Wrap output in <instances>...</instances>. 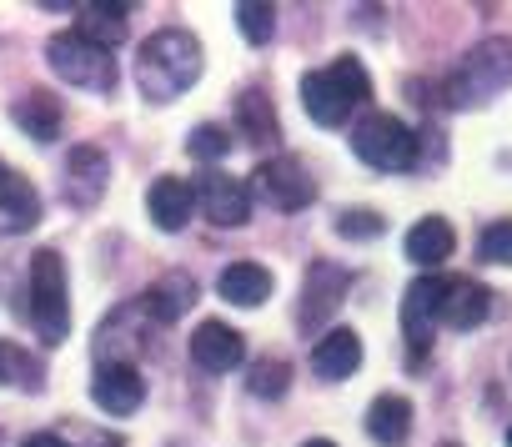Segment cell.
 Masks as SVG:
<instances>
[{
  "label": "cell",
  "mask_w": 512,
  "mask_h": 447,
  "mask_svg": "<svg viewBox=\"0 0 512 447\" xmlns=\"http://www.w3.org/2000/svg\"><path fill=\"white\" fill-rule=\"evenodd\" d=\"M201 81V41L181 26H166L156 36H146V46L136 51V86L146 101L166 106L181 91H191Z\"/></svg>",
  "instance_id": "6da1fadb"
},
{
  "label": "cell",
  "mask_w": 512,
  "mask_h": 447,
  "mask_svg": "<svg viewBox=\"0 0 512 447\" xmlns=\"http://www.w3.org/2000/svg\"><path fill=\"white\" fill-rule=\"evenodd\" d=\"M367 96H372V76L357 56H337L332 66L302 76V106L317 126H347V116L367 106Z\"/></svg>",
  "instance_id": "7a4b0ae2"
},
{
  "label": "cell",
  "mask_w": 512,
  "mask_h": 447,
  "mask_svg": "<svg viewBox=\"0 0 512 447\" xmlns=\"http://www.w3.org/2000/svg\"><path fill=\"white\" fill-rule=\"evenodd\" d=\"M507 86H512V41L492 36V41L472 46V51H467V61L442 81V106L467 111V106L492 101V96H497V91H507Z\"/></svg>",
  "instance_id": "3957f363"
},
{
  "label": "cell",
  "mask_w": 512,
  "mask_h": 447,
  "mask_svg": "<svg viewBox=\"0 0 512 447\" xmlns=\"http://www.w3.org/2000/svg\"><path fill=\"white\" fill-rule=\"evenodd\" d=\"M31 322L46 347H61L71 332V297H66V262L61 252H36L31 257Z\"/></svg>",
  "instance_id": "277c9868"
},
{
  "label": "cell",
  "mask_w": 512,
  "mask_h": 447,
  "mask_svg": "<svg viewBox=\"0 0 512 447\" xmlns=\"http://www.w3.org/2000/svg\"><path fill=\"white\" fill-rule=\"evenodd\" d=\"M352 151L372 171H412L417 166V131L387 111H372L352 126Z\"/></svg>",
  "instance_id": "5b68a950"
},
{
  "label": "cell",
  "mask_w": 512,
  "mask_h": 447,
  "mask_svg": "<svg viewBox=\"0 0 512 447\" xmlns=\"http://www.w3.org/2000/svg\"><path fill=\"white\" fill-rule=\"evenodd\" d=\"M46 66L66 81V86H81V91H111L116 86V56L111 51H101V46H91V41H81L76 31H66V36H51L46 41Z\"/></svg>",
  "instance_id": "8992f818"
},
{
  "label": "cell",
  "mask_w": 512,
  "mask_h": 447,
  "mask_svg": "<svg viewBox=\"0 0 512 447\" xmlns=\"http://www.w3.org/2000/svg\"><path fill=\"white\" fill-rule=\"evenodd\" d=\"M251 191L262 196L272 211L297 216V211H307V201L317 196V181H312V171H307L297 156H267L262 166L251 171Z\"/></svg>",
  "instance_id": "52a82bcc"
},
{
  "label": "cell",
  "mask_w": 512,
  "mask_h": 447,
  "mask_svg": "<svg viewBox=\"0 0 512 447\" xmlns=\"http://www.w3.org/2000/svg\"><path fill=\"white\" fill-rule=\"evenodd\" d=\"M442 292H447V277H417L407 292H402V337H407V362L417 367L427 352H432V327H437V312H442Z\"/></svg>",
  "instance_id": "ba28073f"
},
{
  "label": "cell",
  "mask_w": 512,
  "mask_h": 447,
  "mask_svg": "<svg viewBox=\"0 0 512 447\" xmlns=\"http://www.w3.org/2000/svg\"><path fill=\"white\" fill-rule=\"evenodd\" d=\"M191 196H196V211L211 227H246L251 221V186L226 176V171H201Z\"/></svg>",
  "instance_id": "9c48e42d"
},
{
  "label": "cell",
  "mask_w": 512,
  "mask_h": 447,
  "mask_svg": "<svg viewBox=\"0 0 512 447\" xmlns=\"http://www.w3.org/2000/svg\"><path fill=\"white\" fill-rule=\"evenodd\" d=\"M106 181H111V161L101 146H76L66 156V171H61V196L81 211H91L101 196H106Z\"/></svg>",
  "instance_id": "30bf717a"
},
{
  "label": "cell",
  "mask_w": 512,
  "mask_h": 447,
  "mask_svg": "<svg viewBox=\"0 0 512 447\" xmlns=\"http://www.w3.org/2000/svg\"><path fill=\"white\" fill-rule=\"evenodd\" d=\"M91 402L106 417H131L146 402V382H141V372L131 362H101L96 377H91Z\"/></svg>",
  "instance_id": "8fae6325"
},
{
  "label": "cell",
  "mask_w": 512,
  "mask_h": 447,
  "mask_svg": "<svg viewBox=\"0 0 512 447\" xmlns=\"http://www.w3.org/2000/svg\"><path fill=\"white\" fill-rule=\"evenodd\" d=\"M347 272L342 267H332V262H312L307 267V282H302V327L307 332H317V327H327L332 322V312L342 307V297H347Z\"/></svg>",
  "instance_id": "7c38bea8"
},
{
  "label": "cell",
  "mask_w": 512,
  "mask_h": 447,
  "mask_svg": "<svg viewBox=\"0 0 512 447\" xmlns=\"http://www.w3.org/2000/svg\"><path fill=\"white\" fill-rule=\"evenodd\" d=\"M41 221V191L21 176L0 166V237H21Z\"/></svg>",
  "instance_id": "4fadbf2b"
},
{
  "label": "cell",
  "mask_w": 512,
  "mask_h": 447,
  "mask_svg": "<svg viewBox=\"0 0 512 447\" xmlns=\"http://www.w3.org/2000/svg\"><path fill=\"white\" fill-rule=\"evenodd\" d=\"M241 357H246V342H241L236 327H226V322H201V327L191 332V362H196L201 372H236Z\"/></svg>",
  "instance_id": "5bb4252c"
},
{
  "label": "cell",
  "mask_w": 512,
  "mask_h": 447,
  "mask_svg": "<svg viewBox=\"0 0 512 447\" xmlns=\"http://www.w3.org/2000/svg\"><path fill=\"white\" fill-rule=\"evenodd\" d=\"M487 312H492V292H487L482 282L447 277L442 312H437V322H442V327H452V332H472V327H482V322H487Z\"/></svg>",
  "instance_id": "9a60e30c"
},
{
  "label": "cell",
  "mask_w": 512,
  "mask_h": 447,
  "mask_svg": "<svg viewBox=\"0 0 512 447\" xmlns=\"http://www.w3.org/2000/svg\"><path fill=\"white\" fill-rule=\"evenodd\" d=\"M236 131L256 146V151H267L282 141V121H277V106L267 91H256V86H241L236 91Z\"/></svg>",
  "instance_id": "2e32d148"
},
{
  "label": "cell",
  "mask_w": 512,
  "mask_h": 447,
  "mask_svg": "<svg viewBox=\"0 0 512 447\" xmlns=\"http://www.w3.org/2000/svg\"><path fill=\"white\" fill-rule=\"evenodd\" d=\"M146 211L161 232H186V221L196 216V196H191V181L181 176H156L151 191H146Z\"/></svg>",
  "instance_id": "e0dca14e"
},
{
  "label": "cell",
  "mask_w": 512,
  "mask_h": 447,
  "mask_svg": "<svg viewBox=\"0 0 512 447\" xmlns=\"http://www.w3.org/2000/svg\"><path fill=\"white\" fill-rule=\"evenodd\" d=\"M141 307H146V317H151L156 327H176V322L196 307V282H191L186 272H166V277L151 282V292L141 297Z\"/></svg>",
  "instance_id": "ac0fdd59"
},
{
  "label": "cell",
  "mask_w": 512,
  "mask_h": 447,
  "mask_svg": "<svg viewBox=\"0 0 512 447\" xmlns=\"http://www.w3.org/2000/svg\"><path fill=\"white\" fill-rule=\"evenodd\" d=\"M362 367V337L352 327H327V337L312 347V372L322 382H342Z\"/></svg>",
  "instance_id": "d6986e66"
},
{
  "label": "cell",
  "mask_w": 512,
  "mask_h": 447,
  "mask_svg": "<svg viewBox=\"0 0 512 447\" xmlns=\"http://www.w3.org/2000/svg\"><path fill=\"white\" fill-rule=\"evenodd\" d=\"M11 116H16V126H21V131H31L36 141H56V136H61V126H66L61 96H56V91H46V86H31V91L11 106Z\"/></svg>",
  "instance_id": "ffe728a7"
},
{
  "label": "cell",
  "mask_w": 512,
  "mask_h": 447,
  "mask_svg": "<svg viewBox=\"0 0 512 447\" xmlns=\"http://www.w3.org/2000/svg\"><path fill=\"white\" fill-rule=\"evenodd\" d=\"M367 437L382 442V447H402L412 437V402L402 392H382L367 407Z\"/></svg>",
  "instance_id": "44dd1931"
},
{
  "label": "cell",
  "mask_w": 512,
  "mask_h": 447,
  "mask_svg": "<svg viewBox=\"0 0 512 447\" xmlns=\"http://www.w3.org/2000/svg\"><path fill=\"white\" fill-rule=\"evenodd\" d=\"M126 11L131 6H101V0H91V6H76V36L101 46V51H116L126 41Z\"/></svg>",
  "instance_id": "7402d4cb"
},
{
  "label": "cell",
  "mask_w": 512,
  "mask_h": 447,
  "mask_svg": "<svg viewBox=\"0 0 512 447\" xmlns=\"http://www.w3.org/2000/svg\"><path fill=\"white\" fill-rule=\"evenodd\" d=\"M216 287L231 307H262L272 297V272L256 267V262H231V267H221Z\"/></svg>",
  "instance_id": "603a6c76"
},
{
  "label": "cell",
  "mask_w": 512,
  "mask_h": 447,
  "mask_svg": "<svg viewBox=\"0 0 512 447\" xmlns=\"http://www.w3.org/2000/svg\"><path fill=\"white\" fill-rule=\"evenodd\" d=\"M452 252H457V232H452V221H442V216H422L417 227L407 232V257L417 267H442Z\"/></svg>",
  "instance_id": "cb8c5ba5"
},
{
  "label": "cell",
  "mask_w": 512,
  "mask_h": 447,
  "mask_svg": "<svg viewBox=\"0 0 512 447\" xmlns=\"http://www.w3.org/2000/svg\"><path fill=\"white\" fill-rule=\"evenodd\" d=\"M0 387H21V392H41L46 387V367L16 347V342H0Z\"/></svg>",
  "instance_id": "d4e9b609"
},
{
  "label": "cell",
  "mask_w": 512,
  "mask_h": 447,
  "mask_svg": "<svg viewBox=\"0 0 512 447\" xmlns=\"http://www.w3.org/2000/svg\"><path fill=\"white\" fill-rule=\"evenodd\" d=\"M287 387H292V362H282V357H262L246 372V392L251 397L277 402V397H287Z\"/></svg>",
  "instance_id": "484cf974"
},
{
  "label": "cell",
  "mask_w": 512,
  "mask_h": 447,
  "mask_svg": "<svg viewBox=\"0 0 512 447\" xmlns=\"http://www.w3.org/2000/svg\"><path fill=\"white\" fill-rule=\"evenodd\" d=\"M236 31L246 36V46H267L277 31V11L262 6V0H241L236 6Z\"/></svg>",
  "instance_id": "4316f807"
},
{
  "label": "cell",
  "mask_w": 512,
  "mask_h": 447,
  "mask_svg": "<svg viewBox=\"0 0 512 447\" xmlns=\"http://www.w3.org/2000/svg\"><path fill=\"white\" fill-rule=\"evenodd\" d=\"M186 151L196 156V161H221L226 151H231V136H226V126H216V121H201L191 136H186Z\"/></svg>",
  "instance_id": "83f0119b"
},
{
  "label": "cell",
  "mask_w": 512,
  "mask_h": 447,
  "mask_svg": "<svg viewBox=\"0 0 512 447\" xmlns=\"http://www.w3.org/2000/svg\"><path fill=\"white\" fill-rule=\"evenodd\" d=\"M477 257L487 267H512V221H492L477 242Z\"/></svg>",
  "instance_id": "f1b7e54d"
},
{
  "label": "cell",
  "mask_w": 512,
  "mask_h": 447,
  "mask_svg": "<svg viewBox=\"0 0 512 447\" xmlns=\"http://www.w3.org/2000/svg\"><path fill=\"white\" fill-rule=\"evenodd\" d=\"M382 227H387V221H382L377 211H367V206H357V211H342V216H337V237H347V242L382 237Z\"/></svg>",
  "instance_id": "f546056e"
},
{
  "label": "cell",
  "mask_w": 512,
  "mask_h": 447,
  "mask_svg": "<svg viewBox=\"0 0 512 447\" xmlns=\"http://www.w3.org/2000/svg\"><path fill=\"white\" fill-rule=\"evenodd\" d=\"M21 447H71V442H66V432H31Z\"/></svg>",
  "instance_id": "4dcf8cb0"
},
{
  "label": "cell",
  "mask_w": 512,
  "mask_h": 447,
  "mask_svg": "<svg viewBox=\"0 0 512 447\" xmlns=\"http://www.w3.org/2000/svg\"><path fill=\"white\" fill-rule=\"evenodd\" d=\"M302 447H337V442H332V437H307Z\"/></svg>",
  "instance_id": "1f68e13d"
},
{
  "label": "cell",
  "mask_w": 512,
  "mask_h": 447,
  "mask_svg": "<svg viewBox=\"0 0 512 447\" xmlns=\"http://www.w3.org/2000/svg\"><path fill=\"white\" fill-rule=\"evenodd\" d=\"M507 447H512V427H507Z\"/></svg>",
  "instance_id": "d6a6232c"
},
{
  "label": "cell",
  "mask_w": 512,
  "mask_h": 447,
  "mask_svg": "<svg viewBox=\"0 0 512 447\" xmlns=\"http://www.w3.org/2000/svg\"><path fill=\"white\" fill-rule=\"evenodd\" d=\"M442 447H462V442H442Z\"/></svg>",
  "instance_id": "836d02e7"
}]
</instances>
